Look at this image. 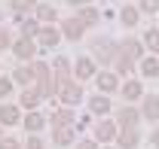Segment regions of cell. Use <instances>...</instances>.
<instances>
[{"instance_id":"44dd1931","label":"cell","mask_w":159,"mask_h":149,"mask_svg":"<svg viewBox=\"0 0 159 149\" xmlns=\"http://www.w3.org/2000/svg\"><path fill=\"white\" fill-rule=\"evenodd\" d=\"M12 79H16L19 85H25V88H28V85L37 79V73H34V64H31V67H28V64H19V67H16V73H12Z\"/></svg>"},{"instance_id":"5bb4252c","label":"cell","mask_w":159,"mask_h":149,"mask_svg":"<svg viewBox=\"0 0 159 149\" xmlns=\"http://www.w3.org/2000/svg\"><path fill=\"white\" fill-rule=\"evenodd\" d=\"M58 40H61V31H55L52 24H43V31H40V37H37V43L43 49H55Z\"/></svg>"},{"instance_id":"277c9868","label":"cell","mask_w":159,"mask_h":149,"mask_svg":"<svg viewBox=\"0 0 159 149\" xmlns=\"http://www.w3.org/2000/svg\"><path fill=\"white\" fill-rule=\"evenodd\" d=\"M12 55H16V61H34V55H37V43L31 37H19L16 43H12Z\"/></svg>"},{"instance_id":"7402d4cb","label":"cell","mask_w":159,"mask_h":149,"mask_svg":"<svg viewBox=\"0 0 159 149\" xmlns=\"http://www.w3.org/2000/svg\"><path fill=\"white\" fill-rule=\"evenodd\" d=\"M34 19L40 24H49V21L58 19V12H55V6H49V3H37V9H34Z\"/></svg>"},{"instance_id":"d4e9b609","label":"cell","mask_w":159,"mask_h":149,"mask_svg":"<svg viewBox=\"0 0 159 149\" xmlns=\"http://www.w3.org/2000/svg\"><path fill=\"white\" fill-rule=\"evenodd\" d=\"M141 73L147 76V79H153V76H159V58H153V55L141 58Z\"/></svg>"},{"instance_id":"52a82bcc","label":"cell","mask_w":159,"mask_h":149,"mask_svg":"<svg viewBox=\"0 0 159 149\" xmlns=\"http://www.w3.org/2000/svg\"><path fill=\"white\" fill-rule=\"evenodd\" d=\"M83 34H86V24H83V19H64L61 21V37L64 40H80L83 37Z\"/></svg>"},{"instance_id":"83f0119b","label":"cell","mask_w":159,"mask_h":149,"mask_svg":"<svg viewBox=\"0 0 159 149\" xmlns=\"http://www.w3.org/2000/svg\"><path fill=\"white\" fill-rule=\"evenodd\" d=\"M52 70H55V79H64V76H70V61L64 55H58L52 61Z\"/></svg>"},{"instance_id":"4316f807","label":"cell","mask_w":159,"mask_h":149,"mask_svg":"<svg viewBox=\"0 0 159 149\" xmlns=\"http://www.w3.org/2000/svg\"><path fill=\"white\" fill-rule=\"evenodd\" d=\"M113 67H116V73H119V76H129V73H135V61H132V58H125V55H116Z\"/></svg>"},{"instance_id":"d590c367","label":"cell","mask_w":159,"mask_h":149,"mask_svg":"<svg viewBox=\"0 0 159 149\" xmlns=\"http://www.w3.org/2000/svg\"><path fill=\"white\" fill-rule=\"evenodd\" d=\"M74 149H101V146H98V140H80Z\"/></svg>"},{"instance_id":"e0dca14e","label":"cell","mask_w":159,"mask_h":149,"mask_svg":"<svg viewBox=\"0 0 159 149\" xmlns=\"http://www.w3.org/2000/svg\"><path fill=\"white\" fill-rule=\"evenodd\" d=\"M119 94H122L125 100H138V97H144V88H141L138 79H125V82L119 85Z\"/></svg>"},{"instance_id":"8fae6325","label":"cell","mask_w":159,"mask_h":149,"mask_svg":"<svg viewBox=\"0 0 159 149\" xmlns=\"http://www.w3.org/2000/svg\"><path fill=\"white\" fill-rule=\"evenodd\" d=\"M116 134H119V125H116V122H107V119H104V122L95 125V140H98V143H110V140H116Z\"/></svg>"},{"instance_id":"4dcf8cb0","label":"cell","mask_w":159,"mask_h":149,"mask_svg":"<svg viewBox=\"0 0 159 149\" xmlns=\"http://www.w3.org/2000/svg\"><path fill=\"white\" fill-rule=\"evenodd\" d=\"M16 88V79H6V76H0V97H9Z\"/></svg>"},{"instance_id":"60d3db41","label":"cell","mask_w":159,"mask_h":149,"mask_svg":"<svg viewBox=\"0 0 159 149\" xmlns=\"http://www.w3.org/2000/svg\"><path fill=\"white\" fill-rule=\"evenodd\" d=\"M0 19H3V12H0Z\"/></svg>"},{"instance_id":"3957f363","label":"cell","mask_w":159,"mask_h":149,"mask_svg":"<svg viewBox=\"0 0 159 149\" xmlns=\"http://www.w3.org/2000/svg\"><path fill=\"white\" fill-rule=\"evenodd\" d=\"M116 55H119V43H113V40L98 37L95 43H92V58H95L98 64H113Z\"/></svg>"},{"instance_id":"ab89813d","label":"cell","mask_w":159,"mask_h":149,"mask_svg":"<svg viewBox=\"0 0 159 149\" xmlns=\"http://www.w3.org/2000/svg\"><path fill=\"white\" fill-rule=\"evenodd\" d=\"M104 149H116V146H104Z\"/></svg>"},{"instance_id":"2e32d148","label":"cell","mask_w":159,"mask_h":149,"mask_svg":"<svg viewBox=\"0 0 159 149\" xmlns=\"http://www.w3.org/2000/svg\"><path fill=\"white\" fill-rule=\"evenodd\" d=\"M89 113H92V116H107V113H110V97L104 92L95 94V97H89Z\"/></svg>"},{"instance_id":"e575fe53","label":"cell","mask_w":159,"mask_h":149,"mask_svg":"<svg viewBox=\"0 0 159 149\" xmlns=\"http://www.w3.org/2000/svg\"><path fill=\"white\" fill-rule=\"evenodd\" d=\"M0 149H21V143L16 137H3V140H0Z\"/></svg>"},{"instance_id":"6da1fadb","label":"cell","mask_w":159,"mask_h":149,"mask_svg":"<svg viewBox=\"0 0 159 149\" xmlns=\"http://www.w3.org/2000/svg\"><path fill=\"white\" fill-rule=\"evenodd\" d=\"M34 73H37V92L40 97L46 100V97H55L58 94V79H55V73H52V67L46 64V61H34Z\"/></svg>"},{"instance_id":"30bf717a","label":"cell","mask_w":159,"mask_h":149,"mask_svg":"<svg viewBox=\"0 0 159 149\" xmlns=\"http://www.w3.org/2000/svg\"><path fill=\"white\" fill-rule=\"evenodd\" d=\"M141 116L147 122H159V94H144L141 100Z\"/></svg>"},{"instance_id":"8992f818","label":"cell","mask_w":159,"mask_h":149,"mask_svg":"<svg viewBox=\"0 0 159 149\" xmlns=\"http://www.w3.org/2000/svg\"><path fill=\"white\" fill-rule=\"evenodd\" d=\"M141 119H144V116H141V110H135V107H119L116 110V125L119 128H138Z\"/></svg>"},{"instance_id":"9c48e42d","label":"cell","mask_w":159,"mask_h":149,"mask_svg":"<svg viewBox=\"0 0 159 149\" xmlns=\"http://www.w3.org/2000/svg\"><path fill=\"white\" fill-rule=\"evenodd\" d=\"M116 146H119V149H138V146H141V134H138V128H119V134H116Z\"/></svg>"},{"instance_id":"d6986e66","label":"cell","mask_w":159,"mask_h":149,"mask_svg":"<svg viewBox=\"0 0 159 149\" xmlns=\"http://www.w3.org/2000/svg\"><path fill=\"white\" fill-rule=\"evenodd\" d=\"M40 100H43V97H40V92L28 85V88L21 92V97H19V107H21V110H37V107H40Z\"/></svg>"},{"instance_id":"4fadbf2b","label":"cell","mask_w":159,"mask_h":149,"mask_svg":"<svg viewBox=\"0 0 159 149\" xmlns=\"http://www.w3.org/2000/svg\"><path fill=\"white\" fill-rule=\"evenodd\" d=\"M49 122H52V128H67V125H77V116H74L70 107H58Z\"/></svg>"},{"instance_id":"1f68e13d","label":"cell","mask_w":159,"mask_h":149,"mask_svg":"<svg viewBox=\"0 0 159 149\" xmlns=\"http://www.w3.org/2000/svg\"><path fill=\"white\" fill-rule=\"evenodd\" d=\"M138 9H141V12H147V15H153V12H159V0H141Z\"/></svg>"},{"instance_id":"74e56055","label":"cell","mask_w":159,"mask_h":149,"mask_svg":"<svg viewBox=\"0 0 159 149\" xmlns=\"http://www.w3.org/2000/svg\"><path fill=\"white\" fill-rule=\"evenodd\" d=\"M70 6H89V0H67Z\"/></svg>"},{"instance_id":"603a6c76","label":"cell","mask_w":159,"mask_h":149,"mask_svg":"<svg viewBox=\"0 0 159 149\" xmlns=\"http://www.w3.org/2000/svg\"><path fill=\"white\" fill-rule=\"evenodd\" d=\"M119 21H122L125 28H135L141 21V9L138 6H122V9H119Z\"/></svg>"},{"instance_id":"ffe728a7","label":"cell","mask_w":159,"mask_h":149,"mask_svg":"<svg viewBox=\"0 0 159 149\" xmlns=\"http://www.w3.org/2000/svg\"><path fill=\"white\" fill-rule=\"evenodd\" d=\"M21 125L31 131V134H40V131H43V125H46V119H43L37 110H28V113H25V119H21Z\"/></svg>"},{"instance_id":"7a4b0ae2","label":"cell","mask_w":159,"mask_h":149,"mask_svg":"<svg viewBox=\"0 0 159 149\" xmlns=\"http://www.w3.org/2000/svg\"><path fill=\"white\" fill-rule=\"evenodd\" d=\"M58 100H61V107H77L80 100H83V85H80V79H70V76L58 79Z\"/></svg>"},{"instance_id":"f546056e","label":"cell","mask_w":159,"mask_h":149,"mask_svg":"<svg viewBox=\"0 0 159 149\" xmlns=\"http://www.w3.org/2000/svg\"><path fill=\"white\" fill-rule=\"evenodd\" d=\"M144 46H147L150 52H159V28H147V34H144Z\"/></svg>"},{"instance_id":"cb8c5ba5","label":"cell","mask_w":159,"mask_h":149,"mask_svg":"<svg viewBox=\"0 0 159 149\" xmlns=\"http://www.w3.org/2000/svg\"><path fill=\"white\" fill-rule=\"evenodd\" d=\"M19 24H21V37H31V40H37L40 31H43V24L37 19H21Z\"/></svg>"},{"instance_id":"9a60e30c","label":"cell","mask_w":159,"mask_h":149,"mask_svg":"<svg viewBox=\"0 0 159 149\" xmlns=\"http://www.w3.org/2000/svg\"><path fill=\"white\" fill-rule=\"evenodd\" d=\"M52 140H55V146H74V140H77V128H74V125H67V128H55V131H52Z\"/></svg>"},{"instance_id":"836d02e7","label":"cell","mask_w":159,"mask_h":149,"mask_svg":"<svg viewBox=\"0 0 159 149\" xmlns=\"http://www.w3.org/2000/svg\"><path fill=\"white\" fill-rule=\"evenodd\" d=\"M9 46H12V37H9V31H6V28H0V52H3V49H9Z\"/></svg>"},{"instance_id":"ba28073f","label":"cell","mask_w":159,"mask_h":149,"mask_svg":"<svg viewBox=\"0 0 159 149\" xmlns=\"http://www.w3.org/2000/svg\"><path fill=\"white\" fill-rule=\"evenodd\" d=\"M95 85H98L101 92H116L119 88V73L116 70H101V73H95Z\"/></svg>"},{"instance_id":"ac0fdd59","label":"cell","mask_w":159,"mask_h":149,"mask_svg":"<svg viewBox=\"0 0 159 149\" xmlns=\"http://www.w3.org/2000/svg\"><path fill=\"white\" fill-rule=\"evenodd\" d=\"M119 55L132 58V61H141V40H135V37L122 40V43H119Z\"/></svg>"},{"instance_id":"d6a6232c","label":"cell","mask_w":159,"mask_h":149,"mask_svg":"<svg viewBox=\"0 0 159 149\" xmlns=\"http://www.w3.org/2000/svg\"><path fill=\"white\" fill-rule=\"evenodd\" d=\"M25 149H46L43 146V137H40V134H31V137L25 140Z\"/></svg>"},{"instance_id":"f1b7e54d","label":"cell","mask_w":159,"mask_h":149,"mask_svg":"<svg viewBox=\"0 0 159 149\" xmlns=\"http://www.w3.org/2000/svg\"><path fill=\"white\" fill-rule=\"evenodd\" d=\"M80 19H83V24L89 28V24H98L101 12H98V9H95V6H80Z\"/></svg>"},{"instance_id":"f35d334b","label":"cell","mask_w":159,"mask_h":149,"mask_svg":"<svg viewBox=\"0 0 159 149\" xmlns=\"http://www.w3.org/2000/svg\"><path fill=\"white\" fill-rule=\"evenodd\" d=\"M0 140H3V128H0Z\"/></svg>"},{"instance_id":"7c38bea8","label":"cell","mask_w":159,"mask_h":149,"mask_svg":"<svg viewBox=\"0 0 159 149\" xmlns=\"http://www.w3.org/2000/svg\"><path fill=\"white\" fill-rule=\"evenodd\" d=\"M21 119V107H16V104H0V125H19Z\"/></svg>"},{"instance_id":"8d00e7d4","label":"cell","mask_w":159,"mask_h":149,"mask_svg":"<svg viewBox=\"0 0 159 149\" xmlns=\"http://www.w3.org/2000/svg\"><path fill=\"white\" fill-rule=\"evenodd\" d=\"M150 143H153V146H156V149H159V128H156V131H153V134H150Z\"/></svg>"},{"instance_id":"5b68a950","label":"cell","mask_w":159,"mask_h":149,"mask_svg":"<svg viewBox=\"0 0 159 149\" xmlns=\"http://www.w3.org/2000/svg\"><path fill=\"white\" fill-rule=\"evenodd\" d=\"M95 64H98V61H95L92 55H83V58L77 61V64H74V76H77L80 82H86V79H92V76L98 73V67H95Z\"/></svg>"},{"instance_id":"484cf974","label":"cell","mask_w":159,"mask_h":149,"mask_svg":"<svg viewBox=\"0 0 159 149\" xmlns=\"http://www.w3.org/2000/svg\"><path fill=\"white\" fill-rule=\"evenodd\" d=\"M9 6H12L16 15H28V12L37 9V0H9Z\"/></svg>"}]
</instances>
